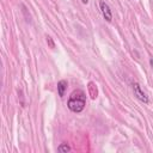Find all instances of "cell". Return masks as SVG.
Returning a JSON list of instances; mask_svg holds the SVG:
<instances>
[{
  "mask_svg": "<svg viewBox=\"0 0 153 153\" xmlns=\"http://www.w3.org/2000/svg\"><path fill=\"white\" fill-rule=\"evenodd\" d=\"M149 65H151L152 68H153V59H149Z\"/></svg>",
  "mask_w": 153,
  "mask_h": 153,
  "instance_id": "obj_8",
  "label": "cell"
},
{
  "mask_svg": "<svg viewBox=\"0 0 153 153\" xmlns=\"http://www.w3.org/2000/svg\"><path fill=\"white\" fill-rule=\"evenodd\" d=\"M67 86H68V82L66 80H60L57 82V93L60 97H63L65 96V92L67 90Z\"/></svg>",
  "mask_w": 153,
  "mask_h": 153,
  "instance_id": "obj_4",
  "label": "cell"
},
{
  "mask_svg": "<svg viewBox=\"0 0 153 153\" xmlns=\"http://www.w3.org/2000/svg\"><path fill=\"white\" fill-rule=\"evenodd\" d=\"M131 88H133L134 96H135L140 102H142V103H145V104L148 103V97H147V94L142 91V88H141V86H140L139 82L133 81V82H131Z\"/></svg>",
  "mask_w": 153,
  "mask_h": 153,
  "instance_id": "obj_2",
  "label": "cell"
},
{
  "mask_svg": "<svg viewBox=\"0 0 153 153\" xmlns=\"http://www.w3.org/2000/svg\"><path fill=\"white\" fill-rule=\"evenodd\" d=\"M81 2H82V4H85V5H86V4H87V2H88V0H81Z\"/></svg>",
  "mask_w": 153,
  "mask_h": 153,
  "instance_id": "obj_9",
  "label": "cell"
},
{
  "mask_svg": "<svg viewBox=\"0 0 153 153\" xmlns=\"http://www.w3.org/2000/svg\"><path fill=\"white\" fill-rule=\"evenodd\" d=\"M86 106V94L82 90H74L68 100H67V108L72 111V112H75V114H79L81 112Z\"/></svg>",
  "mask_w": 153,
  "mask_h": 153,
  "instance_id": "obj_1",
  "label": "cell"
},
{
  "mask_svg": "<svg viewBox=\"0 0 153 153\" xmlns=\"http://www.w3.org/2000/svg\"><path fill=\"white\" fill-rule=\"evenodd\" d=\"M45 38H47V43H48V44H49L51 48H54V47H55V44H54V42H53L51 37H50V36H47Z\"/></svg>",
  "mask_w": 153,
  "mask_h": 153,
  "instance_id": "obj_7",
  "label": "cell"
},
{
  "mask_svg": "<svg viewBox=\"0 0 153 153\" xmlns=\"http://www.w3.org/2000/svg\"><path fill=\"white\" fill-rule=\"evenodd\" d=\"M57 151H59V152H69V151H71V147H69V145H67V143H61V145L57 147Z\"/></svg>",
  "mask_w": 153,
  "mask_h": 153,
  "instance_id": "obj_5",
  "label": "cell"
},
{
  "mask_svg": "<svg viewBox=\"0 0 153 153\" xmlns=\"http://www.w3.org/2000/svg\"><path fill=\"white\" fill-rule=\"evenodd\" d=\"M22 11H23V13H24V16H25V18H26V22H29V23H31V18L30 17H27V8L25 7V5H22Z\"/></svg>",
  "mask_w": 153,
  "mask_h": 153,
  "instance_id": "obj_6",
  "label": "cell"
},
{
  "mask_svg": "<svg viewBox=\"0 0 153 153\" xmlns=\"http://www.w3.org/2000/svg\"><path fill=\"white\" fill-rule=\"evenodd\" d=\"M99 8H100V12L103 14V18L106 20V22H111L112 20V12L110 10V6L105 2V1H99Z\"/></svg>",
  "mask_w": 153,
  "mask_h": 153,
  "instance_id": "obj_3",
  "label": "cell"
}]
</instances>
